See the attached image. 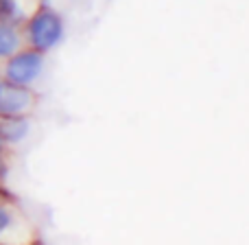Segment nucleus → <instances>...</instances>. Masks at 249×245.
<instances>
[{
    "label": "nucleus",
    "mask_w": 249,
    "mask_h": 245,
    "mask_svg": "<svg viewBox=\"0 0 249 245\" xmlns=\"http://www.w3.org/2000/svg\"><path fill=\"white\" fill-rule=\"evenodd\" d=\"M9 199H16V195L9 193V188L4 184H0V202H9Z\"/></svg>",
    "instance_id": "1a4fd4ad"
},
{
    "label": "nucleus",
    "mask_w": 249,
    "mask_h": 245,
    "mask_svg": "<svg viewBox=\"0 0 249 245\" xmlns=\"http://www.w3.org/2000/svg\"><path fill=\"white\" fill-rule=\"evenodd\" d=\"M20 48H24L22 29L16 24H9V22H0V61L9 59Z\"/></svg>",
    "instance_id": "0eeeda50"
},
{
    "label": "nucleus",
    "mask_w": 249,
    "mask_h": 245,
    "mask_svg": "<svg viewBox=\"0 0 249 245\" xmlns=\"http://www.w3.org/2000/svg\"><path fill=\"white\" fill-rule=\"evenodd\" d=\"M31 132V116H0V136L4 145L11 147L20 145Z\"/></svg>",
    "instance_id": "423d86ee"
},
{
    "label": "nucleus",
    "mask_w": 249,
    "mask_h": 245,
    "mask_svg": "<svg viewBox=\"0 0 249 245\" xmlns=\"http://www.w3.org/2000/svg\"><path fill=\"white\" fill-rule=\"evenodd\" d=\"M9 175V147L4 145L2 136H0V184H4Z\"/></svg>",
    "instance_id": "6e6552de"
},
{
    "label": "nucleus",
    "mask_w": 249,
    "mask_h": 245,
    "mask_svg": "<svg viewBox=\"0 0 249 245\" xmlns=\"http://www.w3.org/2000/svg\"><path fill=\"white\" fill-rule=\"evenodd\" d=\"M44 59H46L44 53L24 46L2 61L0 79L7 83H16V86H33L44 70Z\"/></svg>",
    "instance_id": "f03ea898"
},
{
    "label": "nucleus",
    "mask_w": 249,
    "mask_h": 245,
    "mask_svg": "<svg viewBox=\"0 0 249 245\" xmlns=\"http://www.w3.org/2000/svg\"><path fill=\"white\" fill-rule=\"evenodd\" d=\"M39 103V94L31 86L0 81V116H31Z\"/></svg>",
    "instance_id": "20e7f679"
},
{
    "label": "nucleus",
    "mask_w": 249,
    "mask_h": 245,
    "mask_svg": "<svg viewBox=\"0 0 249 245\" xmlns=\"http://www.w3.org/2000/svg\"><path fill=\"white\" fill-rule=\"evenodd\" d=\"M35 228L16 199L0 202V245H35Z\"/></svg>",
    "instance_id": "7ed1b4c3"
},
{
    "label": "nucleus",
    "mask_w": 249,
    "mask_h": 245,
    "mask_svg": "<svg viewBox=\"0 0 249 245\" xmlns=\"http://www.w3.org/2000/svg\"><path fill=\"white\" fill-rule=\"evenodd\" d=\"M42 0H0V22L22 26Z\"/></svg>",
    "instance_id": "39448f33"
},
{
    "label": "nucleus",
    "mask_w": 249,
    "mask_h": 245,
    "mask_svg": "<svg viewBox=\"0 0 249 245\" xmlns=\"http://www.w3.org/2000/svg\"><path fill=\"white\" fill-rule=\"evenodd\" d=\"M0 81H2V79H0Z\"/></svg>",
    "instance_id": "9b49d317"
},
{
    "label": "nucleus",
    "mask_w": 249,
    "mask_h": 245,
    "mask_svg": "<svg viewBox=\"0 0 249 245\" xmlns=\"http://www.w3.org/2000/svg\"><path fill=\"white\" fill-rule=\"evenodd\" d=\"M35 245H39V243H35Z\"/></svg>",
    "instance_id": "9d476101"
},
{
    "label": "nucleus",
    "mask_w": 249,
    "mask_h": 245,
    "mask_svg": "<svg viewBox=\"0 0 249 245\" xmlns=\"http://www.w3.org/2000/svg\"><path fill=\"white\" fill-rule=\"evenodd\" d=\"M24 35V46L35 48L39 53H51L57 44L64 39L66 24L57 9H53L46 0L39 2V7L29 16V20L20 26Z\"/></svg>",
    "instance_id": "f257e3e1"
}]
</instances>
